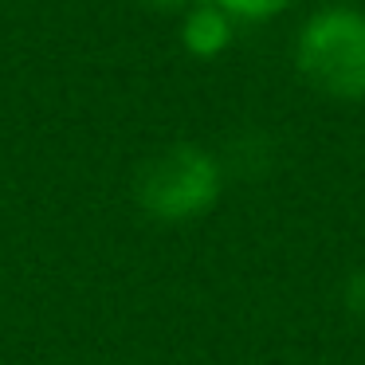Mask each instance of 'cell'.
Here are the masks:
<instances>
[{"label": "cell", "mask_w": 365, "mask_h": 365, "mask_svg": "<svg viewBox=\"0 0 365 365\" xmlns=\"http://www.w3.org/2000/svg\"><path fill=\"white\" fill-rule=\"evenodd\" d=\"M224 192V165L197 142H173L158 150L134 181V197L145 216L161 224H189L212 212Z\"/></svg>", "instance_id": "6da1fadb"}, {"label": "cell", "mask_w": 365, "mask_h": 365, "mask_svg": "<svg viewBox=\"0 0 365 365\" xmlns=\"http://www.w3.org/2000/svg\"><path fill=\"white\" fill-rule=\"evenodd\" d=\"M294 63L322 95L341 103L365 98V12L354 4L310 12L294 40Z\"/></svg>", "instance_id": "7a4b0ae2"}, {"label": "cell", "mask_w": 365, "mask_h": 365, "mask_svg": "<svg viewBox=\"0 0 365 365\" xmlns=\"http://www.w3.org/2000/svg\"><path fill=\"white\" fill-rule=\"evenodd\" d=\"M232 36H236V20L224 9H216L212 0L197 4L189 16L181 20V43L192 59H216L228 51Z\"/></svg>", "instance_id": "3957f363"}, {"label": "cell", "mask_w": 365, "mask_h": 365, "mask_svg": "<svg viewBox=\"0 0 365 365\" xmlns=\"http://www.w3.org/2000/svg\"><path fill=\"white\" fill-rule=\"evenodd\" d=\"M216 9H224L232 20H271L287 12L294 0H212Z\"/></svg>", "instance_id": "277c9868"}, {"label": "cell", "mask_w": 365, "mask_h": 365, "mask_svg": "<svg viewBox=\"0 0 365 365\" xmlns=\"http://www.w3.org/2000/svg\"><path fill=\"white\" fill-rule=\"evenodd\" d=\"M341 302H346V310L357 322H365V267L349 271L346 287H341Z\"/></svg>", "instance_id": "5b68a950"}, {"label": "cell", "mask_w": 365, "mask_h": 365, "mask_svg": "<svg viewBox=\"0 0 365 365\" xmlns=\"http://www.w3.org/2000/svg\"><path fill=\"white\" fill-rule=\"evenodd\" d=\"M145 4H153V9H177V4H189V0H145Z\"/></svg>", "instance_id": "8992f818"}]
</instances>
